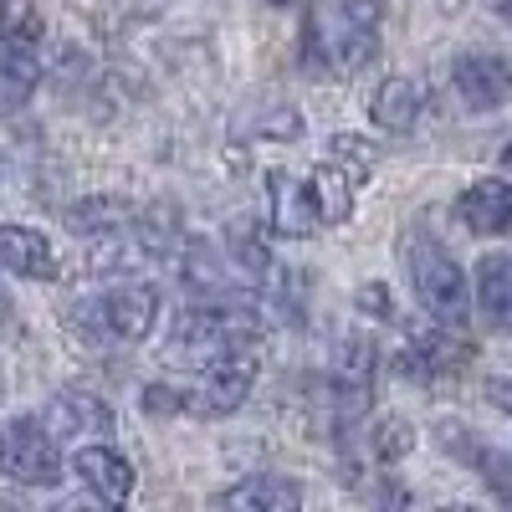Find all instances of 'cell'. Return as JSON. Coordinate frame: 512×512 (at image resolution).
Masks as SVG:
<instances>
[{"instance_id":"6da1fadb","label":"cell","mask_w":512,"mask_h":512,"mask_svg":"<svg viewBox=\"0 0 512 512\" xmlns=\"http://www.w3.org/2000/svg\"><path fill=\"white\" fill-rule=\"evenodd\" d=\"M384 0H313L303 21V67L313 77H354L379 52Z\"/></svg>"},{"instance_id":"7a4b0ae2","label":"cell","mask_w":512,"mask_h":512,"mask_svg":"<svg viewBox=\"0 0 512 512\" xmlns=\"http://www.w3.org/2000/svg\"><path fill=\"white\" fill-rule=\"evenodd\" d=\"M267 318L262 308H251L246 297H195V303L175 318V333H169V359L185 364V369H205V364H221L236 359L246 349L262 344Z\"/></svg>"},{"instance_id":"3957f363","label":"cell","mask_w":512,"mask_h":512,"mask_svg":"<svg viewBox=\"0 0 512 512\" xmlns=\"http://www.w3.org/2000/svg\"><path fill=\"white\" fill-rule=\"evenodd\" d=\"M256 384V364L246 354L221 359V364H205L195 369L190 384H149L144 390V410L149 415H200V420H221L236 415Z\"/></svg>"},{"instance_id":"277c9868","label":"cell","mask_w":512,"mask_h":512,"mask_svg":"<svg viewBox=\"0 0 512 512\" xmlns=\"http://www.w3.org/2000/svg\"><path fill=\"white\" fill-rule=\"evenodd\" d=\"M400 251H405V272H410L420 308L441 328H466V318H472V287H466V272L456 267V256L425 226H415L400 241Z\"/></svg>"},{"instance_id":"5b68a950","label":"cell","mask_w":512,"mask_h":512,"mask_svg":"<svg viewBox=\"0 0 512 512\" xmlns=\"http://www.w3.org/2000/svg\"><path fill=\"white\" fill-rule=\"evenodd\" d=\"M0 477L41 492L62 482V451L57 436L41 425V415H11L0 425Z\"/></svg>"},{"instance_id":"8992f818","label":"cell","mask_w":512,"mask_h":512,"mask_svg":"<svg viewBox=\"0 0 512 512\" xmlns=\"http://www.w3.org/2000/svg\"><path fill=\"white\" fill-rule=\"evenodd\" d=\"M82 323L113 344H144L159 323V287L154 282H118L93 303H77Z\"/></svg>"},{"instance_id":"52a82bcc","label":"cell","mask_w":512,"mask_h":512,"mask_svg":"<svg viewBox=\"0 0 512 512\" xmlns=\"http://www.w3.org/2000/svg\"><path fill=\"white\" fill-rule=\"evenodd\" d=\"M451 88L466 113H497L512 103V67L492 52H466L451 62Z\"/></svg>"},{"instance_id":"ba28073f","label":"cell","mask_w":512,"mask_h":512,"mask_svg":"<svg viewBox=\"0 0 512 512\" xmlns=\"http://www.w3.org/2000/svg\"><path fill=\"white\" fill-rule=\"evenodd\" d=\"M472 364V344L466 338H451V328H431V333H410V344L400 354V374L415 384H441L451 374H461Z\"/></svg>"},{"instance_id":"9c48e42d","label":"cell","mask_w":512,"mask_h":512,"mask_svg":"<svg viewBox=\"0 0 512 512\" xmlns=\"http://www.w3.org/2000/svg\"><path fill=\"white\" fill-rule=\"evenodd\" d=\"M0 272L6 277H26V282H57L62 262L52 241L31 231V226H0Z\"/></svg>"},{"instance_id":"30bf717a","label":"cell","mask_w":512,"mask_h":512,"mask_svg":"<svg viewBox=\"0 0 512 512\" xmlns=\"http://www.w3.org/2000/svg\"><path fill=\"white\" fill-rule=\"evenodd\" d=\"M456 221L472 236H512V180H477L456 200Z\"/></svg>"},{"instance_id":"8fae6325","label":"cell","mask_w":512,"mask_h":512,"mask_svg":"<svg viewBox=\"0 0 512 512\" xmlns=\"http://www.w3.org/2000/svg\"><path fill=\"white\" fill-rule=\"evenodd\" d=\"M72 472H77L82 487H88L98 502H108V507L128 502V492H134V466H128V456L113 451V446H82L72 456Z\"/></svg>"},{"instance_id":"7c38bea8","label":"cell","mask_w":512,"mask_h":512,"mask_svg":"<svg viewBox=\"0 0 512 512\" xmlns=\"http://www.w3.org/2000/svg\"><path fill=\"white\" fill-rule=\"evenodd\" d=\"M267 205H272V231H277V236L308 241V236L323 231V216H318V205H313L308 180L272 175V185H267Z\"/></svg>"},{"instance_id":"4fadbf2b","label":"cell","mask_w":512,"mask_h":512,"mask_svg":"<svg viewBox=\"0 0 512 512\" xmlns=\"http://www.w3.org/2000/svg\"><path fill=\"white\" fill-rule=\"evenodd\" d=\"M41 425H47L57 441H72V436H108V431H113V410H108L93 390H62V395L47 405Z\"/></svg>"},{"instance_id":"5bb4252c","label":"cell","mask_w":512,"mask_h":512,"mask_svg":"<svg viewBox=\"0 0 512 512\" xmlns=\"http://www.w3.org/2000/svg\"><path fill=\"white\" fill-rule=\"evenodd\" d=\"M41 82V62H36V41H6L0 36V118H16Z\"/></svg>"},{"instance_id":"9a60e30c","label":"cell","mask_w":512,"mask_h":512,"mask_svg":"<svg viewBox=\"0 0 512 512\" xmlns=\"http://www.w3.org/2000/svg\"><path fill=\"white\" fill-rule=\"evenodd\" d=\"M477 313L492 333H512V251H487L477 262Z\"/></svg>"},{"instance_id":"2e32d148","label":"cell","mask_w":512,"mask_h":512,"mask_svg":"<svg viewBox=\"0 0 512 512\" xmlns=\"http://www.w3.org/2000/svg\"><path fill=\"white\" fill-rule=\"evenodd\" d=\"M420 108H425V88L415 77H384L374 98H369V118L384 128V134H410L420 123Z\"/></svg>"},{"instance_id":"e0dca14e","label":"cell","mask_w":512,"mask_h":512,"mask_svg":"<svg viewBox=\"0 0 512 512\" xmlns=\"http://www.w3.org/2000/svg\"><path fill=\"white\" fill-rule=\"evenodd\" d=\"M128 221H134V205L123 195H88V200L67 205V231L77 241H113L128 231Z\"/></svg>"},{"instance_id":"ac0fdd59","label":"cell","mask_w":512,"mask_h":512,"mask_svg":"<svg viewBox=\"0 0 512 512\" xmlns=\"http://www.w3.org/2000/svg\"><path fill=\"white\" fill-rule=\"evenodd\" d=\"M221 507H246V512H292V507H303V482H292V477H246L236 487L221 492Z\"/></svg>"},{"instance_id":"d6986e66","label":"cell","mask_w":512,"mask_h":512,"mask_svg":"<svg viewBox=\"0 0 512 512\" xmlns=\"http://www.w3.org/2000/svg\"><path fill=\"white\" fill-rule=\"evenodd\" d=\"M308 190H313V205H318L323 226H344L354 216V180L333 159H323L313 175H308Z\"/></svg>"},{"instance_id":"ffe728a7","label":"cell","mask_w":512,"mask_h":512,"mask_svg":"<svg viewBox=\"0 0 512 512\" xmlns=\"http://www.w3.org/2000/svg\"><path fill=\"white\" fill-rule=\"evenodd\" d=\"M226 251H231V267H236V277H246V282H272V251H267V241H262V231H256L251 221H231L226 226Z\"/></svg>"},{"instance_id":"44dd1931","label":"cell","mask_w":512,"mask_h":512,"mask_svg":"<svg viewBox=\"0 0 512 512\" xmlns=\"http://www.w3.org/2000/svg\"><path fill=\"white\" fill-rule=\"evenodd\" d=\"M128 231H139V246L149 256H175L180 251V210H175V200H154L139 216V226H128Z\"/></svg>"},{"instance_id":"7402d4cb","label":"cell","mask_w":512,"mask_h":512,"mask_svg":"<svg viewBox=\"0 0 512 512\" xmlns=\"http://www.w3.org/2000/svg\"><path fill=\"white\" fill-rule=\"evenodd\" d=\"M364 446H369V456H374V461H400V456L415 446V425H405L400 415H384L379 425H369Z\"/></svg>"},{"instance_id":"603a6c76","label":"cell","mask_w":512,"mask_h":512,"mask_svg":"<svg viewBox=\"0 0 512 512\" xmlns=\"http://www.w3.org/2000/svg\"><path fill=\"white\" fill-rule=\"evenodd\" d=\"M328 159H333L338 169H344V175H349L354 185L374 169V149H364V139H354V134H338V139H333V149H328Z\"/></svg>"},{"instance_id":"cb8c5ba5","label":"cell","mask_w":512,"mask_h":512,"mask_svg":"<svg viewBox=\"0 0 512 512\" xmlns=\"http://www.w3.org/2000/svg\"><path fill=\"white\" fill-rule=\"evenodd\" d=\"M487 400H492V405L512 420V379H492V384H487Z\"/></svg>"},{"instance_id":"d4e9b609","label":"cell","mask_w":512,"mask_h":512,"mask_svg":"<svg viewBox=\"0 0 512 512\" xmlns=\"http://www.w3.org/2000/svg\"><path fill=\"white\" fill-rule=\"evenodd\" d=\"M502 164H507V169H512V144H507V149H502Z\"/></svg>"},{"instance_id":"484cf974","label":"cell","mask_w":512,"mask_h":512,"mask_svg":"<svg viewBox=\"0 0 512 512\" xmlns=\"http://www.w3.org/2000/svg\"><path fill=\"white\" fill-rule=\"evenodd\" d=\"M507 477H512V451H507ZM507 492H512V487H507ZM507 492H502V497H507Z\"/></svg>"},{"instance_id":"4316f807","label":"cell","mask_w":512,"mask_h":512,"mask_svg":"<svg viewBox=\"0 0 512 512\" xmlns=\"http://www.w3.org/2000/svg\"><path fill=\"white\" fill-rule=\"evenodd\" d=\"M267 6H287V0H267Z\"/></svg>"}]
</instances>
